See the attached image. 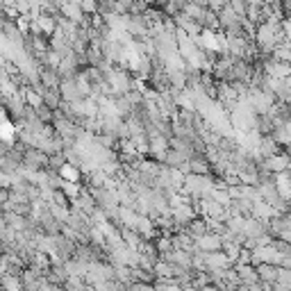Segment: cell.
Listing matches in <instances>:
<instances>
[{
	"mask_svg": "<svg viewBox=\"0 0 291 291\" xmlns=\"http://www.w3.org/2000/svg\"><path fill=\"white\" fill-rule=\"evenodd\" d=\"M59 93H62V101H66V103H77V101H82V98H86L80 91V86H77L75 77H66V80L59 82Z\"/></svg>",
	"mask_w": 291,
	"mask_h": 291,
	"instance_id": "obj_1",
	"label": "cell"
},
{
	"mask_svg": "<svg viewBox=\"0 0 291 291\" xmlns=\"http://www.w3.org/2000/svg\"><path fill=\"white\" fill-rule=\"evenodd\" d=\"M0 34L12 43H23V34H21V30H19V21L10 19V16L0 21Z\"/></svg>",
	"mask_w": 291,
	"mask_h": 291,
	"instance_id": "obj_2",
	"label": "cell"
},
{
	"mask_svg": "<svg viewBox=\"0 0 291 291\" xmlns=\"http://www.w3.org/2000/svg\"><path fill=\"white\" fill-rule=\"evenodd\" d=\"M39 82H41L43 86H48V89H59V82H62V75H59V71L55 66H41L39 68Z\"/></svg>",
	"mask_w": 291,
	"mask_h": 291,
	"instance_id": "obj_3",
	"label": "cell"
},
{
	"mask_svg": "<svg viewBox=\"0 0 291 291\" xmlns=\"http://www.w3.org/2000/svg\"><path fill=\"white\" fill-rule=\"evenodd\" d=\"M255 268H257V277H259V280L268 282V284H273V282L277 280V273H280V266H275V264H266V262L255 264Z\"/></svg>",
	"mask_w": 291,
	"mask_h": 291,
	"instance_id": "obj_4",
	"label": "cell"
},
{
	"mask_svg": "<svg viewBox=\"0 0 291 291\" xmlns=\"http://www.w3.org/2000/svg\"><path fill=\"white\" fill-rule=\"evenodd\" d=\"M34 112H37V116H39V121H43V123H53L55 121V112L57 110H53V107H48L46 103H41V105H37L34 107Z\"/></svg>",
	"mask_w": 291,
	"mask_h": 291,
	"instance_id": "obj_5",
	"label": "cell"
},
{
	"mask_svg": "<svg viewBox=\"0 0 291 291\" xmlns=\"http://www.w3.org/2000/svg\"><path fill=\"white\" fill-rule=\"evenodd\" d=\"M225 5H228V0H207V7H210L212 12H216V14H219Z\"/></svg>",
	"mask_w": 291,
	"mask_h": 291,
	"instance_id": "obj_6",
	"label": "cell"
},
{
	"mask_svg": "<svg viewBox=\"0 0 291 291\" xmlns=\"http://www.w3.org/2000/svg\"><path fill=\"white\" fill-rule=\"evenodd\" d=\"M5 201H10V186H0V210H3Z\"/></svg>",
	"mask_w": 291,
	"mask_h": 291,
	"instance_id": "obj_7",
	"label": "cell"
},
{
	"mask_svg": "<svg viewBox=\"0 0 291 291\" xmlns=\"http://www.w3.org/2000/svg\"><path fill=\"white\" fill-rule=\"evenodd\" d=\"M7 16H10V14H7V10H5V7H3V5H0V21H3V19H7Z\"/></svg>",
	"mask_w": 291,
	"mask_h": 291,
	"instance_id": "obj_8",
	"label": "cell"
}]
</instances>
